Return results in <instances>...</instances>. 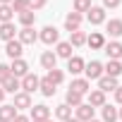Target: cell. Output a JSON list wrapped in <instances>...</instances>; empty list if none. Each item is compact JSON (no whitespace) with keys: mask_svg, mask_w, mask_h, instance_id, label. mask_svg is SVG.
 I'll use <instances>...</instances> for the list:
<instances>
[{"mask_svg":"<svg viewBox=\"0 0 122 122\" xmlns=\"http://www.w3.org/2000/svg\"><path fill=\"white\" fill-rule=\"evenodd\" d=\"M29 120H31V122H46V120H50V108H48L46 103L31 105V108H29Z\"/></svg>","mask_w":122,"mask_h":122,"instance_id":"6da1fadb","label":"cell"},{"mask_svg":"<svg viewBox=\"0 0 122 122\" xmlns=\"http://www.w3.org/2000/svg\"><path fill=\"white\" fill-rule=\"evenodd\" d=\"M84 74H86L84 79H89V81L96 79V81H98V79L103 77V62H98V60H91V62H86V65H84Z\"/></svg>","mask_w":122,"mask_h":122,"instance_id":"7a4b0ae2","label":"cell"},{"mask_svg":"<svg viewBox=\"0 0 122 122\" xmlns=\"http://www.w3.org/2000/svg\"><path fill=\"white\" fill-rule=\"evenodd\" d=\"M17 41L22 46H34L38 41V31H34V26H24V29L17 31Z\"/></svg>","mask_w":122,"mask_h":122,"instance_id":"3957f363","label":"cell"},{"mask_svg":"<svg viewBox=\"0 0 122 122\" xmlns=\"http://www.w3.org/2000/svg\"><path fill=\"white\" fill-rule=\"evenodd\" d=\"M38 41H41V43H46V46H53V43H57V41H60V31H57L55 26H50V24H48V26H43V29H41Z\"/></svg>","mask_w":122,"mask_h":122,"instance_id":"277c9868","label":"cell"},{"mask_svg":"<svg viewBox=\"0 0 122 122\" xmlns=\"http://www.w3.org/2000/svg\"><path fill=\"white\" fill-rule=\"evenodd\" d=\"M86 19H89L91 26H98V24H105V22H108V19H105V10L98 7V5H91V10L86 12Z\"/></svg>","mask_w":122,"mask_h":122,"instance_id":"5b68a950","label":"cell"},{"mask_svg":"<svg viewBox=\"0 0 122 122\" xmlns=\"http://www.w3.org/2000/svg\"><path fill=\"white\" fill-rule=\"evenodd\" d=\"M81 22H84V15H79V12H67V17H65V29L72 34V31H79L81 29Z\"/></svg>","mask_w":122,"mask_h":122,"instance_id":"8992f818","label":"cell"},{"mask_svg":"<svg viewBox=\"0 0 122 122\" xmlns=\"http://www.w3.org/2000/svg\"><path fill=\"white\" fill-rule=\"evenodd\" d=\"M38 84H41V77H36L34 72H29L26 77H22V91L24 93H34V91H38Z\"/></svg>","mask_w":122,"mask_h":122,"instance_id":"52a82bcc","label":"cell"},{"mask_svg":"<svg viewBox=\"0 0 122 122\" xmlns=\"http://www.w3.org/2000/svg\"><path fill=\"white\" fill-rule=\"evenodd\" d=\"M103 53L108 55V60H122V43L120 41H105Z\"/></svg>","mask_w":122,"mask_h":122,"instance_id":"ba28073f","label":"cell"},{"mask_svg":"<svg viewBox=\"0 0 122 122\" xmlns=\"http://www.w3.org/2000/svg\"><path fill=\"white\" fill-rule=\"evenodd\" d=\"M10 72H12L17 79H22V77L29 74V62H26L24 57H17V60H12V62H10Z\"/></svg>","mask_w":122,"mask_h":122,"instance_id":"9c48e42d","label":"cell"},{"mask_svg":"<svg viewBox=\"0 0 122 122\" xmlns=\"http://www.w3.org/2000/svg\"><path fill=\"white\" fill-rule=\"evenodd\" d=\"M93 110L96 108H91L89 103H81V105H77L74 108V120H79V122H89V120H93Z\"/></svg>","mask_w":122,"mask_h":122,"instance_id":"30bf717a","label":"cell"},{"mask_svg":"<svg viewBox=\"0 0 122 122\" xmlns=\"http://www.w3.org/2000/svg\"><path fill=\"white\" fill-rule=\"evenodd\" d=\"M86 46L91 50H103L105 46V34L103 31H91V36H86Z\"/></svg>","mask_w":122,"mask_h":122,"instance_id":"8fae6325","label":"cell"},{"mask_svg":"<svg viewBox=\"0 0 122 122\" xmlns=\"http://www.w3.org/2000/svg\"><path fill=\"white\" fill-rule=\"evenodd\" d=\"M0 86H3V91H5V93H19V91H22V79H17L15 74H10L3 84H0Z\"/></svg>","mask_w":122,"mask_h":122,"instance_id":"7c38bea8","label":"cell"},{"mask_svg":"<svg viewBox=\"0 0 122 122\" xmlns=\"http://www.w3.org/2000/svg\"><path fill=\"white\" fill-rule=\"evenodd\" d=\"M70 89H72V91H77V93H81V96H86V93L91 91V81H89V79H84V77H74V79H72V84H70Z\"/></svg>","mask_w":122,"mask_h":122,"instance_id":"4fadbf2b","label":"cell"},{"mask_svg":"<svg viewBox=\"0 0 122 122\" xmlns=\"http://www.w3.org/2000/svg\"><path fill=\"white\" fill-rule=\"evenodd\" d=\"M103 74L105 77H120L122 74V62H120V60H108V62L103 65Z\"/></svg>","mask_w":122,"mask_h":122,"instance_id":"5bb4252c","label":"cell"},{"mask_svg":"<svg viewBox=\"0 0 122 122\" xmlns=\"http://www.w3.org/2000/svg\"><path fill=\"white\" fill-rule=\"evenodd\" d=\"M5 53H7L12 60H17V57H22V53H24V46H22L17 38H12V41H7V43H5Z\"/></svg>","mask_w":122,"mask_h":122,"instance_id":"9a60e30c","label":"cell"},{"mask_svg":"<svg viewBox=\"0 0 122 122\" xmlns=\"http://www.w3.org/2000/svg\"><path fill=\"white\" fill-rule=\"evenodd\" d=\"M15 108H17V112L19 110H29L34 103H31V96L29 93H24V91H19V93H15V103H12Z\"/></svg>","mask_w":122,"mask_h":122,"instance_id":"2e32d148","label":"cell"},{"mask_svg":"<svg viewBox=\"0 0 122 122\" xmlns=\"http://www.w3.org/2000/svg\"><path fill=\"white\" fill-rule=\"evenodd\" d=\"M105 34L115 41V38H120L122 36V19H110V22H105Z\"/></svg>","mask_w":122,"mask_h":122,"instance_id":"e0dca14e","label":"cell"},{"mask_svg":"<svg viewBox=\"0 0 122 122\" xmlns=\"http://www.w3.org/2000/svg\"><path fill=\"white\" fill-rule=\"evenodd\" d=\"M55 65H57L55 50H43V53H41V67H43V70H55Z\"/></svg>","mask_w":122,"mask_h":122,"instance_id":"ac0fdd59","label":"cell"},{"mask_svg":"<svg viewBox=\"0 0 122 122\" xmlns=\"http://www.w3.org/2000/svg\"><path fill=\"white\" fill-rule=\"evenodd\" d=\"M84 65H86V62H84L79 55H72V57L67 60V72L77 77V74H81V72H84Z\"/></svg>","mask_w":122,"mask_h":122,"instance_id":"d6986e66","label":"cell"},{"mask_svg":"<svg viewBox=\"0 0 122 122\" xmlns=\"http://www.w3.org/2000/svg\"><path fill=\"white\" fill-rule=\"evenodd\" d=\"M19 29L15 26V22H5V24H0V41H12L15 38V34H17Z\"/></svg>","mask_w":122,"mask_h":122,"instance_id":"ffe728a7","label":"cell"},{"mask_svg":"<svg viewBox=\"0 0 122 122\" xmlns=\"http://www.w3.org/2000/svg\"><path fill=\"white\" fill-rule=\"evenodd\" d=\"M86 96H89V105H91V108H103V105H105V93H103V91L91 89Z\"/></svg>","mask_w":122,"mask_h":122,"instance_id":"44dd1931","label":"cell"},{"mask_svg":"<svg viewBox=\"0 0 122 122\" xmlns=\"http://www.w3.org/2000/svg\"><path fill=\"white\" fill-rule=\"evenodd\" d=\"M17 117V108L12 103H3L0 105V122H12Z\"/></svg>","mask_w":122,"mask_h":122,"instance_id":"7402d4cb","label":"cell"},{"mask_svg":"<svg viewBox=\"0 0 122 122\" xmlns=\"http://www.w3.org/2000/svg\"><path fill=\"white\" fill-rule=\"evenodd\" d=\"M117 86H120V84H117V79H115V77H105V74H103V77L98 79V91H103V93L115 91Z\"/></svg>","mask_w":122,"mask_h":122,"instance_id":"603a6c76","label":"cell"},{"mask_svg":"<svg viewBox=\"0 0 122 122\" xmlns=\"http://www.w3.org/2000/svg\"><path fill=\"white\" fill-rule=\"evenodd\" d=\"M72 50H74V48L70 46V41H57V43H55V55H57V57L70 60V57H72Z\"/></svg>","mask_w":122,"mask_h":122,"instance_id":"cb8c5ba5","label":"cell"},{"mask_svg":"<svg viewBox=\"0 0 122 122\" xmlns=\"http://www.w3.org/2000/svg\"><path fill=\"white\" fill-rule=\"evenodd\" d=\"M17 19H19L22 29H24V26H34V24H36V12H34V10H24V12L17 15Z\"/></svg>","mask_w":122,"mask_h":122,"instance_id":"d4e9b609","label":"cell"},{"mask_svg":"<svg viewBox=\"0 0 122 122\" xmlns=\"http://www.w3.org/2000/svg\"><path fill=\"white\" fill-rule=\"evenodd\" d=\"M38 91H41V93H43L46 98H53L57 89H55V84H53V81H50L48 77H43V79H41V84H38Z\"/></svg>","mask_w":122,"mask_h":122,"instance_id":"484cf974","label":"cell"},{"mask_svg":"<svg viewBox=\"0 0 122 122\" xmlns=\"http://www.w3.org/2000/svg\"><path fill=\"white\" fill-rule=\"evenodd\" d=\"M70 46L72 48H81V46H86V34L79 29V31H72L70 34Z\"/></svg>","mask_w":122,"mask_h":122,"instance_id":"4316f807","label":"cell"},{"mask_svg":"<svg viewBox=\"0 0 122 122\" xmlns=\"http://www.w3.org/2000/svg\"><path fill=\"white\" fill-rule=\"evenodd\" d=\"M101 115H103V122H117V108L115 105H103L101 108Z\"/></svg>","mask_w":122,"mask_h":122,"instance_id":"83f0119b","label":"cell"},{"mask_svg":"<svg viewBox=\"0 0 122 122\" xmlns=\"http://www.w3.org/2000/svg\"><path fill=\"white\" fill-rule=\"evenodd\" d=\"M72 110H74V108H70L67 103H62V105H57V108H55V117H57L60 122H67V120L72 117Z\"/></svg>","mask_w":122,"mask_h":122,"instance_id":"f1b7e54d","label":"cell"},{"mask_svg":"<svg viewBox=\"0 0 122 122\" xmlns=\"http://www.w3.org/2000/svg\"><path fill=\"white\" fill-rule=\"evenodd\" d=\"M65 103H67L70 108H77V105H81V103H84V96L70 89V91H67V96H65Z\"/></svg>","mask_w":122,"mask_h":122,"instance_id":"f546056e","label":"cell"},{"mask_svg":"<svg viewBox=\"0 0 122 122\" xmlns=\"http://www.w3.org/2000/svg\"><path fill=\"white\" fill-rule=\"evenodd\" d=\"M15 19V10L10 5H0V24H5V22H12Z\"/></svg>","mask_w":122,"mask_h":122,"instance_id":"4dcf8cb0","label":"cell"},{"mask_svg":"<svg viewBox=\"0 0 122 122\" xmlns=\"http://www.w3.org/2000/svg\"><path fill=\"white\" fill-rule=\"evenodd\" d=\"M46 77H48V79H50L55 86L65 81V72H62V70H57V67H55V70H48V74H46Z\"/></svg>","mask_w":122,"mask_h":122,"instance_id":"1f68e13d","label":"cell"},{"mask_svg":"<svg viewBox=\"0 0 122 122\" xmlns=\"http://www.w3.org/2000/svg\"><path fill=\"white\" fill-rule=\"evenodd\" d=\"M91 5H93L91 0H74V5H72V7H74V12L84 15V12H89V10H91Z\"/></svg>","mask_w":122,"mask_h":122,"instance_id":"d6a6232c","label":"cell"},{"mask_svg":"<svg viewBox=\"0 0 122 122\" xmlns=\"http://www.w3.org/2000/svg\"><path fill=\"white\" fill-rule=\"evenodd\" d=\"M17 15L19 12H24V10H29V0H12V5H10Z\"/></svg>","mask_w":122,"mask_h":122,"instance_id":"836d02e7","label":"cell"},{"mask_svg":"<svg viewBox=\"0 0 122 122\" xmlns=\"http://www.w3.org/2000/svg\"><path fill=\"white\" fill-rule=\"evenodd\" d=\"M46 5H48V0H29V10H34V12L36 10H43Z\"/></svg>","mask_w":122,"mask_h":122,"instance_id":"e575fe53","label":"cell"},{"mask_svg":"<svg viewBox=\"0 0 122 122\" xmlns=\"http://www.w3.org/2000/svg\"><path fill=\"white\" fill-rule=\"evenodd\" d=\"M10 74H12V72H10V65H3V62H0V84H3Z\"/></svg>","mask_w":122,"mask_h":122,"instance_id":"d590c367","label":"cell"},{"mask_svg":"<svg viewBox=\"0 0 122 122\" xmlns=\"http://www.w3.org/2000/svg\"><path fill=\"white\" fill-rule=\"evenodd\" d=\"M120 3L122 0H103V10H115V7H120Z\"/></svg>","mask_w":122,"mask_h":122,"instance_id":"8d00e7d4","label":"cell"},{"mask_svg":"<svg viewBox=\"0 0 122 122\" xmlns=\"http://www.w3.org/2000/svg\"><path fill=\"white\" fill-rule=\"evenodd\" d=\"M112 93H115V101H117V103L122 105V86H117V89H115Z\"/></svg>","mask_w":122,"mask_h":122,"instance_id":"74e56055","label":"cell"},{"mask_svg":"<svg viewBox=\"0 0 122 122\" xmlns=\"http://www.w3.org/2000/svg\"><path fill=\"white\" fill-rule=\"evenodd\" d=\"M12 122H31V120H29V115H19V112H17V117H15Z\"/></svg>","mask_w":122,"mask_h":122,"instance_id":"f35d334b","label":"cell"},{"mask_svg":"<svg viewBox=\"0 0 122 122\" xmlns=\"http://www.w3.org/2000/svg\"><path fill=\"white\" fill-rule=\"evenodd\" d=\"M5 96H7V93L3 91V86H0V105H3V101H5Z\"/></svg>","mask_w":122,"mask_h":122,"instance_id":"ab89813d","label":"cell"},{"mask_svg":"<svg viewBox=\"0 0 122 122\" xmlns=\"http://www.w3.org/2000/svg\"><path fill=\"white\" fill-rule=\"evenodd\" d=\"M117 120L122 122V108H117Z\"/></svg>","mask_w":122,"mask_h":122,"instance_id":"60d3db41","label":"cell"},{"mask_svg":"<svg viewBox=\"0 0 122 122\" xmlns=\"http://www.w3.org/2000/svg\"><path fill=\"white\" fill-rule=\"evenodd\" d=\"M0 5H12V0H0Z\"/></svg>","mask_w":122,"mask_h":122,"instance_id":"b9f144b4","label":"cell"},{"mask_svg":"<svg viewBox=\"0 0 122 122\" xmlns=\"http://www.w3.org/2000/svg\"><path fill=\"white\" fill-rule=\"evenodd\" d=\"M67 122H79V120H74V117H70V120H67Z\"/></svg>","mask_w":122,"mask_h":122,"instance_id":"7bdbcfd3","label":"cell"},{"mask_svg":"<svg viewBox=\"0 0 122 122\" xmlns=\"http://www.w3.org/2000/svg\"><path fill=\"white\" fill-rule=\"evenodd\" d=\"M89 122H101V120H96V117H93V120H89Z\"/></svg>","mask_w":122,"mask_h":122,"instance_id":"ee69618b","label":"cell"},{"mask_svg":"<svg viewBox=\"0 0 122 122\" xmlns=\"http://www.w3.org/2000/svg\"><path fill=\"white\" fill-rule=\"evenodd\" d=\"M46 122H55V120H46Z\"/></svg>","mask_w":122,"mask_h":122,"instance_id":"f6af8a7d","label":"cell"},{"mask_svg":"<svg viewBox=\"0 0 122 122\" xmlns=\"http://www.w3.org/2000/svg\"><path fill=\"white\" fill-rule=\"evenodd\" d=\"M120 62H122V60H120Z\"/></svg>","mask_w":122,"mask_h":122,"instance_id":"bcb514c9","label":"cell"}]
</instances>
